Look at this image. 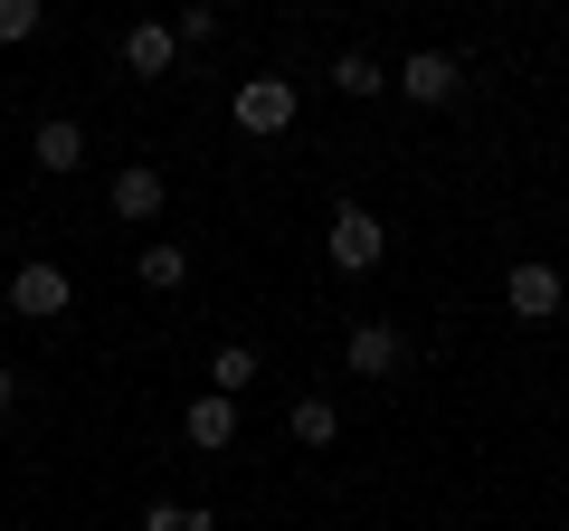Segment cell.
I'll return each mask as SVG.
<instances>
[{
    "instance_id": "6da1fadb",
    "label": "cell",
    "mask_w": 569,
    "mask_h": 531,
    "mask_svg": "<svg viewBox=\"0 0 569 531\" xmlns=\"http://www.w3.org/2000/svg\"><path fill=\"white\" fill-rule=\"evenodd\" d=\"M295 77H238V96H228V114H238V133H257V143H276V133H295Z\"/></svg>"
},
{
    "instance_id": "7a4b0ae2",
    "label": "cell",
    "mask_w": 569,
    "mask_h": 531,
    "mask_svg": "<svg viewBox=\"0 0 569 531\" xmlns=\"http://www.w3.org/2000/svg\"><path fill=\"white\" fill-rule=\"evenodd\" d=\"M323 257L342 266V275H370V266L389 257V228L370 219L361 200H342V209H332V219H323Z\"/></svg>"
},
{
    "instance_id": "3957f363",
    "label": "cell",
    "mask_w": 569,
    "mask_h": 531,
    "mask_svg": "<svg viewBox=\"0 0 569 531\" xmlns=\"http://www.w3.org/2000/svg\"><path fill=\"white\" fill-rule=\"evenodd\" d=\"M67 304H77V285H67V266H48V257H29L20 275H10V313H20V323H58Z\"/></svg>"
},
{
    "instance_id": "277c9868",
    "label": "cell",
    "mask_w": 569,
    "mask_h": 531,
    "mask_svg": "<svg viewBox=\"0 0 569 531\" xmlns=\"http://www.w3.org/2000/svg\"><path fill=\"white\" fill-rule=\"evenodd\" d=\"M503 304H512V323H550V313L569 304V275H560V266H541V257H522L503 275Z\"/></svg>"
},
{
    "instance_id": "5b68a950",
    "label": "cell",
    "mask_w": 569,
    "mask_h": 531,
    "mask_svg": "<svg viewBox=\"0 0 569 531\" xmlns=\"http://www.w3.org/2000/svg\"><path fill=\"white\" fill-rule=\"evenodd\" d=\"M104 209H114L123 228H152V219H162V209H171V181H162V171H152V162H123L114 181H104Z\"/></svg>"
},
{
    "instance_id": "8992f818",
    "label": "cell",
    "mask_w": 569,
    "mask_h": 531,
    "mask_svg": "<svg viewBox=\"0 0 569 531\" xmlns=\"http://www.w3.org/2000/svg\"><path fill=\"white\" fill-rule=\"evenodd\" d=\"M399 96L408 104H456V96H466V67H456L447 48H408V58H399Z\"/></svg>"
},
{
    "instance_id": "52a82bcc",
    "label": "cell",
    "mask_w": 569,
    "mask_h": 531,
    "mask_svg": "<svg viewBox=\"0 0 569 531\" xmlns=\"http://www.w3.org/2000/svg\"><path fill=\"white\" fill-rule=\"evenodd\" d=\"M342 361H351V380H399L408 370V332L399 323H351Z\"/></svg>"
},
{
    "instance_id": "ba28073f",
    "label": "cell",
    "mask_w": 569,
    "mask_h": 531,
    "mask_svg": "<svg viewBox=\"0 0 569 531\" xmlns=\"http://www.w3.org/2000/svg\"><path fill=\"white\" fill-rule=\"evenodd\" d=\"M181 437H190L200 455H228V447H238V399H219V389H200V399L181 409Z\"/></svg>"
},
{
    "instance_id": "9c48e42d",
    "label": "cell",
    "mask_w": 569,
    "mask_h": 531,
    "mask_svg": "<svg viewBox=\"0 0 569 531\" xmlns=\"http://www.w3.org/2000/svg\"><path fill=\"white\" fill-rule=\"evenodd\" d=\"M29 162H39V171H58V181H67V171L86 162V123H77V114H48L39 133H29Z\"/></svg>"
},
{
    "instance_id": "30bf717a",
    "label": "cell",
    "mask_w": 569,
    "mask_h": 531,
    "mask_svg": "<svg viewBox=\"0 0 569 531\" xmlns=\"http://www.w3.org/2000/svg\"><path fill=\"white\" fill-rule=\"evenodd\" d=\"M171 58H181L171 20H133L123 29V67H133V77H171Z\"/></svg>"
},
{
    "instance_id": "8fae6325",
    "label": "cell",
    "mask_w": 569,
    "mask_h": 531,
    "mask_svg": "<svg viewBox=\"0 0 569 531\" xmlns=\"http://www.w3.org/2000/svg\"><path fill=\"white\" fill-rule=\"evenodd\" d=\"M133 275H142L152 294H181V285H190V247H181V238H152V247L133 257Z\"/></svg>"
},
{
    "instance_id": "7c38bea8",
    "label": "cell",
    "mask_w": 569,
    "mask_h": 531,
    "mask_svg": "<svg viewBox=\"0 0 569 531\" xmlns=\"http://www.w3.org/2000/svg\"><path fill=\"white\" fill-rule=\"evenodd\" d=\"M209 389H219V399H247V389H257V351L219 342V351H209Z\"/></svg>"
},
{
    "instance_id": "4fadbf2b",
    "label": "cell",
    "mask_w": 569,
    "mask_h": 531,
    "mask_svg": "<svg viewBox=\"0 0 569 531\" xmlns=\"http://www.w3.org/2000/svg\"><path fill=\"white\" fill-rule=\"evenodd\" d=\"M332 86H342L351 104H370V96H380V86H389V67L370 58V48H342V58H332Z\"/></svg>"
},
{
    "instance_id": "5bb4252c",
    "label": "cell",
    "mask_w": 569,
    "mask_h": 531,
    "mask_svg": "<svg viewBox=\"0 0 569 531\" xmlns=\"http://www.w3.org/2000/svg\"><path fill=\"white\" fill-rule=\"evenodd\" d=\"M284 428H295V447H332V437H342V409H332V399H295Z\"/></svg>"
},
{
    "instance_id": "9a60e30c",
    "label": "cell",
    "mask_w": 569,
    "mask_h": 531,
    "mask_svg": "<svg viewBox=\"0 0 569 531\" xmlns=\"http://www.w3.org/2000/svg\"><path fill=\"white\" fill-rule=\"evenodd\" d=\"M142 531H219V522H209L200 503H152V512H142Z\"/></svg>"
},
{
    "instance_id": "2e32d148",
    "label": "cell",
    "mask_w": 569,
    "mask_h": 531,
    "mask_svg": "<svg viewBox=\"0 0 569 531\" xmlns=\"http://www.w3.org/2000/svg\"><path fill=\"white\" fill-rule=\"evenodd\" d=\"M39 20H48L39 0H0V48H10V39H39Z\"/></svg>"
},
{
    "instance_id": "e0dca14e",
    "label": "cell",
    "mask_w": 569,
    "mask_h": 531,
    "mask_svg": "<svg viewBox=\"0 0 569 531\" xmlns=\"http://www.w3.org/2000/svg\"><path fill=\"white\" fill-rule=\"evenodd\" d=\"M171 39H181V48H209V39H219V10H181V20H171Z\"/></svg>"
},
{
    "instance_id": "ac0fdd59",
    "label": "cell",
    "mask_w": 569,
    "mask_h": 531,
    "mask_svg": "<svg viewBox=\"0 0 569 531\" xmlns=\"http://www.w3.org/2000/svg\"><path fill=\"white\" fill-rule=\"evenodd\" d=\"M20 409V370H0V418Z\"/></svg>"
}]
</instances>
